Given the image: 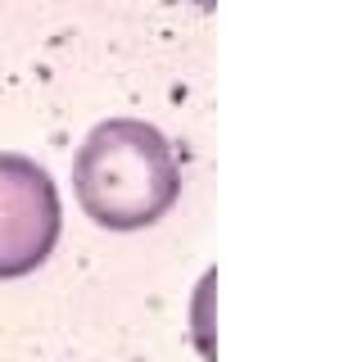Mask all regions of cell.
I'll return each instance as SVG.
<instances>
[{
	"instance_id": "6da1fadb",
	"label": "cell",
	"mask_w": 362,
	"mask_h": 362,
	"mask_svg": "<svg viewBox=\"0 0 362 362\" xmlns=\"http://www.w3.org/2000/svg\"><path fill=\"white\" fill-rule=\"evenodd\" d=\"M82 209L109 231H136L158 222L181 195V168L163 132L136 118L100 122L73 163Z\"/></svg>"
},
{
	"instance_id": "7a4b0ae2",
	"label": "cell",
	"mask_w": 362,
	"mask_h": 362,
	"mask_svg": "<svg viewBox=\"0 0 362 362\" xmlns=\"http://www.w3.org/2000/svg\"><path fill=\"white\" fill-rule=\"evenodd\" d=\"M59 240V190L23 154H0V276H28Z\"/></svg>"
}]
</instances>
